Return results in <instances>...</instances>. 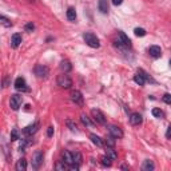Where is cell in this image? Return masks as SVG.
<instances>
[{
    "label": "cell",
    "mask_w": 171,
    "mask_h": 171,
    "mask_svg": "<svg viewBox=\"0 0 171 171\" xmlns=\"http://www.w3.org/2000/svg\"><path fill=\"white\" fill-rule=\"evenodd\" d=\"M21 103H23V96L19 94H15L11 96V100H10V104L11 107H12V110H19V108L21 107Z\"/></svg>",
    "instance_id": "4"
},
{
    "label": "cell",
    "mask_w": 171,
    "mask_h": 171,
    "mask_svg": "<svg viewBox=\"0 0 171 171\" xmlns=\"http://www.w3.org/2000/svg\"><path fill=\"white\" fill-rule=\"evenodd\" d=\"M34 30H35V25L32 24V23H28V24L25 25V31L27 32H32Z\"/></svg>",
    "instance_id": "35"
},
{
    "label": "cell",
    "mask_w": 171,
    "mask_h": 171,
    "mask_svg": "<svg viewBox=\"0 0 171 171\" xmlns=\"http://www.w3.org/2000/svg\"><path fill=\"white\" fill-rule=\"evenodd\" d=\"M71 100H72L75 104L83 106V95H82L80 91L73 90L72 92H71Z\"/></svg>",
    "instance_id": "7"
},
{
    "label": "cell",
    "mask_w": 171,
    "mask_h": 171,
    "mask_svg": "<svg viewBox=\"0 0 171 171\" xmlns=\"http://www.w3.org/2000/svg\"><path fill=\"white\" fill-rule=\"evenodd\" d=\"M71 68H72V66H71V63L68 62V60H62V63H60V70L63 71V72H70Z\"/></svg>",
    "instance_id": "19"
},
{
    "label": "cell",
    "mask_w": 171,
    "mask_h": 171,
    "mask_svg": "<svg viewBox=\"0 0 171 171\" xmlns=\"http://www.w3.org/2000/svg\"><path fill=\"white\" fill-rule=\"evenodd\" d=\"M152 115L157 116V118H162V116H163V112H162L159 108H152Z\"/></svg>",
    "instance_id": "33"
},
{
    "label": "cell",
    "mask_w": 171,
    "mask_h": 171,
    "mask_svg": "<svg viewBox=\"0 0 171 171\" xmlns=\"http://www.w3.org/2000/svg\"><path fill=\"white\" fill-rule=\"evenodd\" d=\"M80 119H82V122H83L84 126H87V127H92V126H94V122H91L90 118H88L86 114H82Z\"/></svg>",
    "instance_id": "25"
},
{
    "label": "cell",
    "mask_w": 171,
    "mask_h": 171,
    "mask_svg": "<svg viewBox=\"0 0 171 171\" xmlns=\"http://www.w3.org/2000/svg\"><path fill=\"white\" fill-rule=\"evenodd\" d=\"M118 39H119L118 42H119V43H122L124 47H128V48L131 47V40H130V39L127 38V36L124 35L123 32H119V34H118Z\"/></svg>",
    "instance_id": "12"
},
{
    "label": "cell",
    "mask_w": 171,
    "mask_h": 171,
    "mask_svg": "<svg viewBox=\"0 0 171 171\" xmlns=\"http://www.w3.org/2000/svg\"><path fill=\"white\" fill-rule=\"evenodd\" d=\"M166 138H167V139H170V138H171V126H168V127H167V133H166Z\"/></svg>",
    "instance_id": "37"
},
{
    "label": "cell",
    "mask_w": 171,
    "mask_h": 171,
    "mask_svg": "<svg viewBox=\"0 0 171 171\" xmlns=\"http://www.w3.org/2000/svg\"><path fill=\"white\" fill-rule=\"evenodd\" d=\"M148 52H150V55L152 56V58H161L162 56V49L161 47H158V45H151L150 48H148Z\"/></svg>",
    "instance_id": "11"
},
{
    "label": "cell",
    "mask_w": 171,
    "mask_h": 171,
    "mask_svg": "<svg viewBox=\"0 0 171 171\" xmlns=\"http://www.w3.org/2000/svg\"><path fill=\"white\" fill-rule=\"evenodd\" d=\"M134 34H135V36H140V38H142V36L146 35V31H144L143 28H135V30H134Z\"/></svg>",
    "instance_id": "31"
},
{
    "label": "cell",
    "mask_w": 171,
    "mask_h": 171,
    "mask_svg": "<svg viewBox=\"0 0 171 171\" xmlns=\"http://www.w3.org/2000/svg\"><path fill=\"white\" fill-rule=\"evenodd\" d=\"M106 155H108L112 161H115L116 158H118V154H116V151L114 150V147H107V150H106Z\"/></svg>",
    "instance_id": "22"
},
{
    "label": "cell",
    "mask_w": 171,
    "mask_h": 171,
    "mask_svg": "<svg viewBox=\"0 0 171 171\" xmlns=\"http://www.w3.org/2000/svg\"><path fill=\"white\" fill-rule=\"evenodd\" d=\"M39 128V123H34V124H30L27 126L24 130H23V134L24 135H32V134H35Z\"/></svg>",
    "instance_id": "10"
},
{
    "label": "cell",
    "mask_w": 171,
    "mask_h": 171,
    "mask_svg": "<svg viewBox=\"0 0 171 171\" xmlns=\"http://www.w3.org/2000/svg\"><path fill=\"white\" fill-rule=\"evenodd\" d=\"M15 168H16V171H25L27 170V161L25 159H19Z\"/></svg>",
    "instance_id": "18"
},
{
    "label": "cell",
    "mask_w": 171,
    "mask_h": 171,
    "mask_svg": "<svg viewBox=\"0 0 171 171\" xmlns=\"http://www.w3.org/2000/svg\"><path fill=\"white\" fill-rule=\"evenodd\" d=\"M67 19L71 21H73L75 19H76V11H75V8L70 7L68 10H67Z\"/></svg>",
    "instance_id": "21"
},
{
    "label": "cell",
    "mask_w": 171,
    "mask_h": 171,
    "mask_svg": "<svg viewBox=\"0 0 171 171\" xmlns=\"http://www.w3.org/2000/svg\"><path fill=\"white\" fill-rule=\"evenodd\" d=\"M66 162L64 161H62V162H58L56 163V166H55V168L56 170H66Z\"/></svg>",
    "instance_id": "32"
},
{
    "label": "cell",
    "mask_w": 171,
    "mask_h": 171,
    "mask_svg": "<svg viewBox=\"0 0 171 171\" xmlns=\"http://www.w3.org/2000/svg\"><path fill=\"white\" fill-rule=\"evenodd\" d=\"M90 139H91V142H92V143L96 144L98 147L103 146V140H102L98 135H95V134H90Z\"/></svg>",
    "instance_id": "20"
},
{
    "label": "cell",
    "mask_w": 171,
    "mask_h": 171,
    "mask_svg": "<svg viewBox=\"0 0 171 171\" xmlns=\"http://www.w3.org/2000/svg\"><path fill=\"white\" fill-rule=\"evenodd\" d=\"M52 135H54V127L51 126V127H48V130H47V136H49V138H51Z\"/></svg>",
    "instance_id": "36"
},
{
    "label": "cell",
    "mask_w": 171,
    "mask_h": 171,
    "mask_svg": "<svg viewBox=\"0 0 171 171\" xmlns=\"http://www.w3.org/2000/svg\"><path fill=\"white\" fill-rule=\"evenodd\" d=\"M108 131H110V134H111L114 138H116V139L123 138V131L119 128L118 126H108Z\"/></svg>",
    "instance_id": "8"
},
{
    "label": "cell",
    "mask_w": 171,
    "mask_h": 171,
    "mask_svg": "<svg viewBox=\"0 0 171 171\" xmlns=\"http://www.w3.org/2000/svg\"><path fill=\"white\" fill-rule=\"evenodd\" d=\"M130 122H131V124H134V126H138V124L142 123V115L138 114V112H134V114H131V116H130Z\"/></svg>",
    "instance_id": "13"
},
{
    "label": "cell",
    "mask_w": 171,
    "mask_h": 171,
    "mask_svg": "<svg viewBox=\"0 0 171 171\" xmlns=\"http://www.w3.org/2000/svg\"><path fill=\"white\" fill-rule=\"evenodd\" d=\"M63 161L66 162L68 166H72V164H73L72 152H70V151H64V152H63Z\"/></svg>",
    "instance_id": "16"
},
{
    "label": "cell",
    "mask_w": 171,
    "mask_h": 171,
    "mask_svg": "<svg viewBox=\"0 0 171 171\" xmlns=\"http://www.w3.org/2000/svg\"><path fill=\"white\" fill-rule=\"evenodd\" d=\"M43 152L42 151H36L34 154V157H32V167L34 168H39L40 167V164L43 163Z\"/></svg>",
    "instance_id": "5"
},
{
    "label": "cell",
    "mask_w": 171,
    "mask_h": 171,
    "mask_svg": "<svg viewBox=\"0 0 171 171\" xmlns=\"http://www.w3.org/2000/svg\"><path fill=\"white\" fill-rule=\"evenodd\" d=\"M115 139L116 138H114V136L110 134V136L106 138V144H107V147H114L115 146Z\"/></svg>",
    "instance_id": "26"
},
{
    "label": "cell",
    "mask_w": 171,
    "mask_h": 171,
    "mask_svg": "<svg viewBox=\"0 0 171 171\" xmlns=\"http://www.w3.org/2000/svg\"><path fill=\"white\" fill-rule=\"evenodd\" d=\"M122 168H123V170H128V166H126V164H123V166H122Z\"/></svg>",
    "instance_id": "39"
},
{
    "label": "cell",
    "mask_w": 171,
    "mask_h": 171,
    "mask_svg": "<svg viewBox=\"0 0 171 171\" xmlns=\"http://www.w3.org/2000/svg\"><path fill=\"white\" fill-rule=\"evenodd\" d=\"M123 3V0H112V4L114 5H120Z\"/></svg>",
    "instance_id": "38"
},
{
    "label": "cell",
    "mask_w": 171,
    "mask_h": 171,
    "mask_svg": "<svg viewBox=\"0 0 171 171\" xmlns=\"http://www.w3.org/2000/svg\"><path fill=\"white\" fill-rule=\"evenodd\" d=\"M134 82H135L136 84H139V86H144V83H146V79L143 78V75H140V73L138 72L135 76H134Z\"/></svg>",
    "instance_id": "23"
},
{
    "label": "cell",
    "mask_w": 171,
    "mask_h": 171,
    "mask_svg": "<svg viewBox=\"0 0 171 171\" xmlns=\"http://www.w3.org/2000/svg\"><path fill=\"white\" fill-rule=\"evenodd\" d=\"M21 43V35L20 34H14L12 38H11V45L14 47V48H18L19 45Z\"/></svg>",
    "instance_id": "14"
},
{
    "label": "cell",
    "mask_w": 171,
    "mask_h": 171,
    "mask_svg": "<svg viewBox=\"0 0 171 171\" xmlns=\"http://www.w3.org/2000/svg\"><path fill=\"white\" fill-rule=\"evenodd\" d=\"M0 24L3 25V27H12V23H11L10 20H8L5 16H0Z\"/></svg>",
    "instance_id": "27"
},
{
    "label": "cell",
    "mask_w": 171,
    "mask_h": 171,
    "mask_svg": "<svg viewBox=\"0 0 171 171\" xmlns=\"http://www.w3.org/2000/svg\"><path fill=\"white\" fill-rule=\"evenodd\" d=\"M111 158L108 157V155H104V157L102 158V164H103V166H107V167H110V166H111Z\"/></svg>",
    "instance_id": "29"
},
{
    "label": "cell",
    "mask_w": 171,
    "mask_h": 171,
    "mask_svg": "<svg viewBox=\"0 0 171 171\" xmlns=\"http://www.w3.org/2000/svg\"><path fill=\"white\" fill-rule=\"evenodd\" d=\"M170 67H171V59H170Z\"/></svg>",
    "instance_id": "40"
},
{
    "label": "cell",
    "mask_w": 171,
    "mask_h": 171,
    "mask_svg": "<svg viewBox=\"0 0 171 171\" xmlns=\"http://www.w3.org/2000/svg\"><path fill=\"white\" fill-rule=\"evenodd\" d=\"M31 1H32V0H31Z\"/></svg>",
    "instance_id": "41"
},
{
    "label": "cell",
    "mask_w": 171,
    "mask_h": 171,
    "mask_svg": "<svg viewBox=\"0 0 171 171\" xmlns=\"http://www.w3.org/2000/svg\"><path fill=\"white\" fill-rule=\"evenodd\" d=\"M98 7H99V11H100L102 14H107V12H108V3H107V0H99Z\"/></svg>",
    "instance_id": "17"
},
{
    "label": "cell",
    "mask_w": 171,
    "mask_h": 171,
    "mask_svg": "<svg viewBox=\"0 0 171 171\" xmlns=\"http://www.w3.org/2000/svg\"><path fill=\"white\" fill-rule=\"evenodd\" d=\"M56 82H58V86H60L62 88H66V90L72 86V79H71L68 75H66V72H64L63 75H59Z\"/></svg>",
    "instance_id": "2"
},
{
    "label": "cell",
    "mask_w": 171,
    "mask_h": 171,
    "mask_svg": "<svg viewBox=\"0 0 171 171\" xmlns=\"http://www.w3.org/2000/svg\"><path fill=\"white\" fill-rule=\"evenodd\" d=\"M83 39H84V42L87 43V45H90L92 48H99V47H100L99 39L96 38V35H94L92 32H86L83 35Z\"/></svg>",
    "instance_id": "1"
},
{
    "label": "cell",
    "mask_w": 171,
    "mask_h": 171,
    "mask_svg": "<svg viewBox=\"0 0 171 171\" xmlns=\"http://www.w3.org/2000/svg\"><path fill=\"white\" fill-rule=\"evenodd\" d=\"M66 126L68 127L71 131H73V133H78V126H76V123L73 122V120H71V119H67V120H66Z\"/></svg>",
    "instance_id": "24"
},
{
    "label": "cell",
    "mask_w": 171,
    "mask_h": 171,
    "mask_svg": "<svg viewBox=\"0 0 171 171\" xmlns=\"http://www.w3.org/2000/svg\"><path fill=\"white\" fill-rule=\"evenodd\" d=\"M91 114H92L94 119L96 120V123H99V124H103V126H104L106 123H107V118H106V115L100 111V110H98V108H94V110L91 111Z\"/></svg>",
    "instance_id": "3"
},
{
    "label": "cell",
    "mask_w": 171,
    "mask_h": 171,
    "mask_svg": "<svg viewBox=\"0 0 171 171\" xmlns=\"http://www.w3.org/2000/svg\"><path fill=\"white\" fill-rule=\"evenodd\" d=\"M163 102L164 103H167V104H171V95L170 94H166L163 96Z\"/></svg>",
    "instance_id": "34"
},
{
    "label": "cell",
    "mask_w": 171,
    "mask_h": 171,
    "mask_svg": "<svg viewBox=\"0 0 171 171\" xmlns=\"http://www.w3.org/2000/svg\"><path fill=\"white\" fill-rule=\"evenodd\" d=\"M72 158H73V164H80L82 163L80 152H72Z\"/></svg>",
    "instance_id": "28"
},
{
    "label": "cell",
    "mask_w": 171,
    "mask_h": 171,
    "mask_svg": "<svg viewBox=\"0 0 171 171\" xmlns=\"http://www.w3.org/2000/svg\"><path fill=\"white\" fill-rule=\"evenodd\" d=\"M48 73H49V70L45 66H43V64H38L35 67V75L38 78H47Z\"/></svg>",
    "instance_id": "6"
},
{
    "label": "cell",
    "mask_w": 171,
    "mask_h": 171,
    "mask_svg": "<svg viewBox=\"0 0 171 171\" xmlns=\"http://www.w3.org/2000/svg\"><path fill=\"white\" fill-rule=\"evenodd\" d=\"M154 168H155V164H154V162L150 161V159H146V161L143 162V164H142V170L143 171H152Z\"/></svg>",
    "instance_id": "15"
},
{
    "label": "cell",
    "mask_w": 171,
    "mask_h": 171,
    "mask_svg": "<svg viewBox=\"0 0 171 171\" xmlns=\"http://www.w3.org/2000/svg\"><path fill=\"white\" fill-rule=\"evenodd\" d=\"M15 88L18 91H27L28 88H27V83H25V80H24V78H21V76H19L16 80H15Z\"/></svg>",
    "instance_id": "9"
},
{
    "label": "cell",
    "mask_w": 171,
    "mask_h": 171,
    "mask_svg": "<svg viewBox=\"0 0 171 171\" xmlns=\"http://www.w3.org/2000/svg\"><path fill=\"white\" fill-rule=\"evenodd\" d=\"M18 139H19V131L16 128H14L11 131V140L15 142V140H18Z\"/></svg>",
    "instance_id": "30"
}]
</instances>
